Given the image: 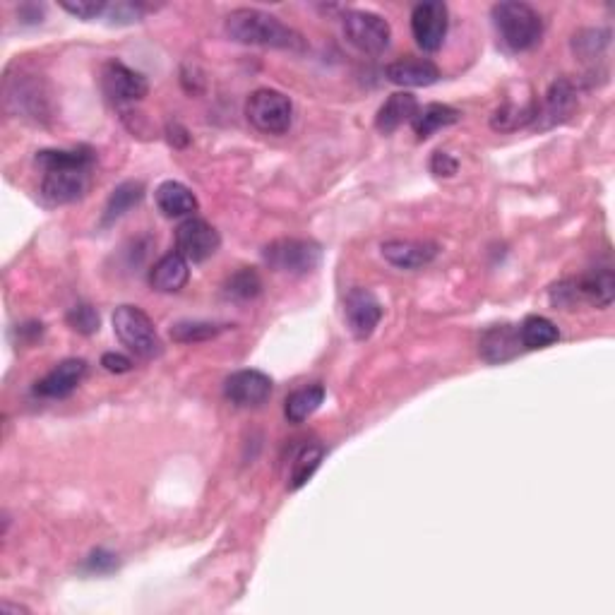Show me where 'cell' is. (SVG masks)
Returning a JSON list of instances; mask_svg holds the SVG:
<instances>
[{
  "label": "cell",
  "mask_w": 615,
  "mask_h": 615,
  "mask_svg": "<svg viewBox=\"0 0 615 615\" xmlns=\"http://www.w3.org/2000/svg\"><path fill=\"white\" fill-rule=\"evenodd\" d=\"M224 32L231 41L246 46H260V49H277L303 53L308 49L303 34L294 27L284 25L277 15L265 13L258 8H238L226 15Z\"/></svg>",
  "instance_id": "1"
},
{
  "label": "cell",
  "mask_w": 615,
  "mask_h": 615,
  "mask_svg": "<svg viewBox=\"0 0 615 615\" xmlns=\"http://www.w3.org/2000/svg\"><path fill=\"white\" fill-rule=\"evenodd\" d=\"M491 20L500 44L512 53L531 51L543 37L541 15L527 3L507 0V3L493 5Z\"/></svg>",
  "instance_id": "2"
},
{
  "label": "cell",
  "mask_w": 615,
  "mask_h": 615,
  "mask_svg": "<svg viewBox=\"0 0 615 615\" xmlns=\"http://www.w3.org/2000/svg\"><path fill=\"white\" fill-rule=\"evenodd\" d=\"M113 332H116L123 346H128V351H133L140 358H147V361L161 356V351H164L157 327L149 320L145 310L137 306L116 308V313H113Z\"/></svg>",
  "instance_id": "3"
},
{
  "label": "cell",
  "mask_w": 615,
  "mask_h": 615,
  "mask_svg": "<svg viewBox=\"0 0 615 615\" xmlns=\"http://www.w3.org/2000/svg\"><path fill=\"white\" fill-rule=\"evenodd\" d=\"M248 121L265 135H284L294 123V104L277 89H255L246 101Z\"/></svg>",
  "instance_id": "4"
},
{
  "label": "cell",
  "mask_w": 615,
  "mask_h": 615,
  "mask_svg": "<svg viewBox=\"0 0 615 615\" xmlns=\"http://www.w3.org/2000/svg\"><path fill=\"white\" fill-rule=\"evenodd\" d=\"M262 258L274 272L303 277V274L318 270L322 248L315 241H308V238H279V241H272L262 250Z\"/></svg>",
  "instance_id": "5"
},
{
  "label": "cell",
  "mask_w": 615,
  "mask_h": 615,
  "mask_svg": "<svg viewBox=\"0 0 615 615\" xmlns=\"http://www.w3.org/2000/svg\"><path fill=\"white\" fill-rule=\"evenodd\" d=\"M344 37L354 49L368 56L387 51L392 41V27L385 17L370 10H346L342 17Z\"/></svg>",
  "instance_id": "6"
},
{
  "label": "cell",
  "mask_w": 615,
  "mask_h": 615,
  "mask_svg": "<svg viewBox=\"0 0 615 615\" xmlns=\"http://www.w3.org/2000/svg\"><path fill=\"white\" fill-rule=\"evenodd\" d=\"M447 29H450V10L445 3L428 0V3L416 5L411 13V34L423 51L433 53L443 49Z\"/></svg>",
  "instance_id": "7"
},
{
  "label": "cell",
  "mask_w": 615,
  "mask_h": 615,
  "mask_svg": "<svg viewBox=\"0 0 615 615\" xmlns=\"http://www.w3.org/2000/svg\"><path fill=\"white\" fill-rule=\"evenodd\" d=\"M222 246V236L205 219H185L176 229V248L188 262H205L210 260Z\"/></svg>",
  "instance_id": "8"
},
{
  "label": "cell",
  "mask_w": 615,
  "mask_h": 615,
  "mask_svg": "<svg viewBox=\"0 0 615 615\" xmlns=\"http://www.w3.org/2000/svg\"><path fill=\"white\" fill-rule=\"evenodd\" d=\"M101 87H104V94L113 104H133V101L145 99L149 92L147 77L121 61H109L104 65Z\"/></svg>",
  "instance_id": "9"
},
{
  "label": "cell",
  "mask_w": 615,
  "mask_h": 615,
  "mask_svg": "<svg viewBox=\"0 0 615 615\" xmlns=\"http://www.w3.org/2000/svg\"><path fill=\"white\" fill-rule=\"evenodd\" d=\"M344 318L356 339H368L382 320V303L370 289L356 286L344 298Z\"/></svg>",
  "instance_id": "10"
},
{
  "label": "cell",
  "mask_w": 615,
  "mask_h": 615,
  "mask_svg": "<svg viewBox=\"0 0 615 615\" xmlns=\"http://www.w3.org/2000/svg\"><path fill=\"white\" fill-rule=\"evenodd\" d=\"M274 382L262 370H238L224 382V394L236 406H260L272 397Z\"/></svg>",
  "instance_id": "11"
},
{
  "label": "cell",
  "mask_w": 615,
  "mask_h": 615,
  "mask_svg": "<svg viewBox=\"0 0 615 615\" xmlns=\"http://www.w3.org/2000/svg\"><path fill=\"white\" fill-rule=\"evenodd\" d=\"M85 375L87 361H82V358H65L49 375H44L34 385V394L44 399H65L77 390V385L85 380Z\"/></svg>",
  "instance_id": "12"
},
{
  "label": "cell",
  "mask_w": 615,
  "mask_h": 615,
  "mask_svg": "<svg viewBox=\"0 0 615 615\" xmlns=\"http://www.w3.org/2000/svg\"><path fill=\"white\" fill-rule=\"evenodd\" d=\"M89 188V171L80 169H63L44 173L41 181V197L49 205H70L77 202Z\"/></svg>",
  "instance_id": "13"
},
{
  "label": "cell",
  "mask_w": 615,
  "mask_h": 615,
  "mask_svg": "<svg viewBox=\"0 0 615 615\" xmlns=\"http://www.w3.org/2000/svg\"><path fill=\"white\" fill-rule=\"evenodd\" d=\"M382 258L399 270H421L438 258L440 248L431 241H385L380 246Z\"/></svg>",
  "instance_id": "14"
},
{
  "label": "cell",
  "mask_w": 615,
  "mask_h": 615,
  "mask_svg": "<svg viewBox=\"0 0 615 615\" xmlns=\"http://www.w3.org/2000/svg\"><path fill=\"white\" fill-rule=\"evenodd\" d=\"M577 106V89L570 80H555L551 89L546 92V101L543 106H539L536 111V125L541 128H551V125H558L567 121L572 116Z\"/></svg>",
  "instance_id": "15"
},
{
  "label": "cell",
  "mask_w": 615,
  "mask_h": 615,
  "mask_svg": "<svg viewBox=\"0 0 615 615\" xmlns=\"http://www.w3.org/2000/svg\"><path fill=\"white\" fill-rule=\"evenodd\" d=\"M385 77L397 87H431L440 80V70L433 61L426 58H404V61H394L385 68Z\"/></svg>",
  "instance_id": "16"
},
{
  "label": "cell",
  "mask_w": 615,
  "mask_h": 615,
  "mask_svg": "<svg viewBox=\"0 0 615 615\" xmlns=\"http://www.w3.org/2000/svg\"><path fill=\"white\" fill-rule=\"evenodd\" d=\"M522 349V339L519 330L512 325H495L491 330L483 332L479 342V354L488 363H505L512 361Z\"/></svg>",
  "instance_id": "17"
},
{
  "label": "cell",
  "mask_w": 615,
  "mask_h": 615,
  "mask_svg": "<svg viewBox=\"0 0 615 615\" xmlns=\"http://www.w3.org/2000/svg\"><path fill=\"white\" fill-rule=\"evenodd\" d=\"M188 279L190 267L181 253L164 255L149 272V284H152V289L161 291V294H176V291H181L188 284Z\"/></svg>",
  "instance_id": "18"
},
{
  "label": "cell",
  "mask_w": 615,
  "mask_h": 615,
  "mask_svg": "<svg viewBox=\"0 0 615 615\" xmlns=\"http://www.w3.org/2000/svg\"><path fill=\"white\" fill-rule=\"evenodd\" d=\"M416 111H419V101H416L414 94H392V97L380 106L378 116H375V128H378L382 135H392L394 130L402 128L404 123L414 121Z\"/></svg>",
  "instance_id": "19"
},
{
  "label": "cell",
  "mask_w": 615,
  "mask_h": 615,
  "mask_svg": "<svg viewBox=\"0 0 615 615\" xmlns=\"http://www.w3.org/2000/svg\"><path fill=\"white\" fill-rule=\"evenodd\" d=\"M17 104V113L25 118H39L49 116V99H46L44 87L39 80H17V85H8V106Z\"/></svg>",
  "instance_id": "20"
},
{
  "label": "cell",
  "mask_w": 615,
  "mask_h": 615,
  "mask_svg": "<svg viewBox=\"0 0 615 615\" xmlns=\"http://www.w3.org/2000/svg\"><path fill=\"white\" fill-rule=\"evenodd\" d=\"M159 212L164 217H190L197 212V197L188 185L178 181H164L154 193Z\"/></svg>",
  "instance_id": "21"
},
{
  "label": "cell",
  "mask_w": 615,
  "mask_h": 615,
  "mask_svg": "<svg viewBox=\"0 0 615 615\" xmlns=\"http://www.w3.org/2000/svg\"><path fill=\"white\" fill-rule=\"evenodd\" d=\"M37 166H41V169H44V173L63 171V169L92 171L94 152L89 147L41 149V152H37Z\"/></svg>",
  "instance_id": "22"
},
{
  "label": "cell",
  "mask_w": 615,
  "mask_h": 615,
  "mask_svg": "<svg viewBox=\"0 0 615 615\" xmlns=\"http://www.w3.org/2000/svg\"><path fill=\"white\" fill-rule=\"evenodd\" d=\"M459 121V111L452 109V106L447 104H426L419 111H416L414 121H411V128H414V133L419 140H428L433 133H438V130L450 128V125H455Z\"/></svg>",
  "instance_id": "23"
},
{
  "label": "cell",
  "mask_w": 615,
  "mask_h": 615,
  "mask_svg": "<svg viewBox=\"0 0 615 615\" xmlns=\"http://www.w3.org/2000/svg\"><path fill=\"white\" fill-rule=\"evenodd\" d=\"M577 291L579 296L587 298L589 303H594L596 308H608L615 298V277L608 267L601 270H591L584 274L582 279H577Z\"/></svg>",
  "instance_id": "24"
},
{
  "label": "cell",
  "mask_w": 615,
  "mask_h": 615,
  "mask_svg": "<svg viewBox=\"0 0 615 615\" xmlns=\"http://www.w3.org/2000/svg\"><path fill=\"white\" fill-rule=\"evenodd\" d=\"M322 402H325V387L315 382V385L301 387V390L291 392L286 397L284 414L291 423H303L320 409Z\"/></svg>",
  "instance_id": "25"
},
{
  "label": "cell",
  "mask_w": 615,
  "mask_h": 615,
  "mask_svg": "<svg viewBox=\"0 0 615 615\" xmlns=\"http://www.w3.org/2000/svg\"><path fill=\"white\" fill-rule=\"evenodd\" d=\"M142 197H145V185H142L140 181H125L121 185H116L109 197V202H106L104 224L118 222V219L125 217V214L133 210V207L140 205Z\"/></svg>",
  "instance_id": "26"
},
{
  "label": "cell",
  "mask_w": 615,
  "mask_h": 615,
  "mask_svg": "<svg viewBox=\"0 0 615 615\" xmlns=\"http://www.w3.org/2000/svg\"><path fill=\"white\" fill-rule=\"evenodd\" d=\"M519 339H522L524 349H548V346L558 342L560 332L548 318L529 315V318L522 322V327H519Z\"/></svg>",
  "instance_id": "27"
},
{
  "label": "cell",
  "mask_w": 615,
  "mask_h": 615,
  "mask_svg": "<svg viewBox=\"0 0 615 615\" xmlns=\"http://www.w3.org/2000/svg\"><path fill=\"white\" fill-rule=\"evenodd\" d=\"M322 459H325V447L322 445H306L301 452H298L289 474L291 491H298V488H303L310 479H313L315 471L320 469Z\"/></svg>",
  "instance_id": "28"
},
{
  "label": "cell",
  "mask_w": 615,
  "mask_h": 615,
  "mask_svg": "<svg viewBox=\"0 0 615 615\" xmlns=\"http://www.w3.org/2000/svg\"><path fill=\"white\" fill-rule=\"evenodd\" d=\"M536 111H539V106L536 104H527V106L505 104L493 113L491 128L498 130V133H512V130L527 128V125L536 121Z\"/></svg>",
  "instance_id": "29"
},
{
  "label": "cell",
  "mask_w": 615,
  "mask_h": 615,
  "mask_svg": "<svg viewBox=\"0 0 615 615\" xmlns=\"http://www.w3.org/2000/svg\"><path fill=\"white\" fill-rule=\"evenodd\" d=\"M611 44V32L608 29H582L572 39V51L579 61H596Z\"/></svg>",
  "instance_id": "30"
},
{
  "label": "cell",
  "mask_w": 615,
  "mask_h": 615,
  "mask_svg": "<svg viewBox=\"0 0 615 615\" xmlns=\"http://www.w3.org/2000/svg\"><path fill=\"white\" fill-rule=\"evenodd\" d=\"M260 291H262L260 274L250 270V267H243V270L231 274L229 282L224 284V294L234 298V301H253V298L260 296Z\"/></svg>",
  "instance_id": "31"
},
{
  "label": "cell",
  "mask_w": 615,
  "mask_h": 615,
  "mask_svg": "<svg viewBox=\"0 0 615 615\" xmlns=\"http://www.w3.org/2000/svg\"><path fill=\"white\" fill-rule=\"evenodd\" d=\"M222 332V327L212 325V322H178L171 327V337L181 344H195V342H207V339L217 337Z\"/></svg>",
  "instance_id": "32"
},
{
  "label": "cell",
  "mask_w": 615,
  "mask_h": 615,
  "mask_svg": "<svg viewBox=\"0 0 615 615\" xmlns=\"http://www.w3.org/2000/svg\"><path fill=\"white\" fill-rule=\"evenodd\" d=\"M68 325L70 330H75L77 334H85V337H89V334H97L99 327H101V318L97 313V308L89 306V303H77L75 308L68 310Z\"/></svg>",
  "instance_id": "33"
},
{
  "label": "cell",
  "mask_w": 615,
  "mask_h": 615,
  "mask_svg": "<svg viewBox=\"0 0 615 615\" xmlns=\"http://www.w3.org/2000/svg\"><path fill=\"white\" fill-rule=\"evenodd\" d=\"M147 13V5L142 3H109L106 5V15L104 20L109 22V25L116 27H125V25H135V22H140L142 17Z\"/></svg>",
  "instance_id": "34"
},
{
  "label": "cell",
  "mask_w": 615,
  "mask_h": 615,
  "mask_svg": "<svg viewBox=\"0 0 615 615\" xmlns=\"http://www.w3.org/2000/svg\"><path fill=\"white\" fill-rule=\"evenodd\" d=\"M106 5L109 3H104V0H77V3H61V8L65 13L77 17V20L92 22V20H104Z\"/></svg>",
  "instance_id": "35"
},
{
  "label": "cell",
  "mask_w": 615,
  "mask_h": 615,
  "mask_svg": "<svg viewBox=\"0 0 615 615\" xmlns=\"http://www.w3.org/2000/svg\"><path fill=\"white\" fill-rule=\"evenodd\" d=\"M118 567V558L109 551H104V548H97V551L89 553L87 563H85V570L87 572H94V575H109V572H113Z\"/></svg>",
  "instance_id": "36"
},
{
  "label": "cell",
  "mask_w": 615,
  "mask_h": 615,
  "mask_svg": "<svg viewBox=\"0 0 615 615\" xmlns=\"http://www.w3.org/2000/svg\"><path fill=\"white\" fill-rule=\"evenodd\" d=\"M457 169H459V161L452 157V154L435 152L431 157V171L435 173V176L450 178V176H455Z\"/></svg>",
  "instance_id": "37"
},
{
  "label": "cell",
  "mask_w": 615,
  "mask_h": 615,
  "mask_svg": "<svg viewBox=\"0 0 615 615\" xmlns=\"http://www.w3.org/2000/svg\"><path fill=\"white\" fill-rule=\"evenodd\" d=\"M577 298H579L577 282H560L558 286H553L551 291V301L560 308H570Z\"/></svg>",
  "instance_id": "38"
},
{
  "label": "cell",
  "mask_w": 615,
  "mask_h": 615,
  "mask_svg": "<svg viewBox=\"0 0 615 615\" xmlns=\"http://www.w3.org/2000/svg\"><path fill=\"white\" fill-rule=\"evenodd\" d=\"M101 366H104L109 373H128V370H133V361H130L128 356L116 354V351H109V354L101 356Z\"/></svg>",
  "instance_id": "39"
},
{
  "label": "cell",
  "mask_w": 615,
  "mask_h": 615,
  "mask_svg": "<svg viewBox=\"0 0 615 615\" xmlns=\"http://www.w3.org/2000/svg\"><path fill=\"white\" fill-rule=\"evenodd\" d=\"M20 22L22 25H39L44 22V5H22L20 8Z\"/></svg>",
  "instance_id": "40"
}]
</instances>
